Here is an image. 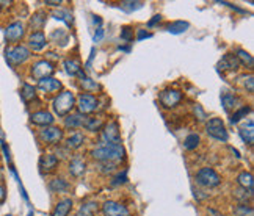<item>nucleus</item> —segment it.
Listing matches in <instances>:
<instances>
[{"mask_svg": "<svg viewBox=\"0 0 254 216\" xmlns=\"http://www.w3.org/2000/svg\"><path fill=\"white\" fill-rule=\"evenodd\" d=\"M5 197H6V190L3 185H0V202H3Z\"/></svg>", "mask_w": 254, "mask_h": 216, "instance_id": "49530a36", "label": "nucleus"}, {"mask_svg": "<svg viewBox=\"0 0 254 216\" xmlns=\"http://www.w3.org/2000/svg\"><path fill=\"white\" fill-rule=\"evenodd\" d=\"M195 115L198 113V116H200V118H198V119H200V121H205V118H207V116H205V113H204V111H203V108L200 107V105H195Z\"/></svg>", "mask_w": 254, "mask_h": 216, "instance_id": "79ce46f5", "label": "nucleus"}, {"mask_svg": "<svg viewBox=\"0 0 254 216\" xmlns=\"http://www.w3.org/2000/svg\"><path fill=\"white\" fill-rule=\"evenodd\" d=\"M53 18L57 19V21L66 22L68 25H71V24H73V16H71V13L68 10H58V11H55L53 13Z\"/></svg>", "mask_w": 254, "mask_h": 216, "instance_id": "72a5a7b5", "label": "nucleus"}, {"mask_svg": "<svg viewBox=\"0 0 254 216\" xmlns=\"http://www.w3.org/2000/svg\"><path fill=\"white\" fill-rule=\"evenodd\" d=\"M102 140L105 141V144H121V133L118 121H110L108 124L104 125Z\"/></svg>", "mask_w": 254, "mask_h": 216, "instance_id": "0eeeda50", "label": "nucleus"}, {"mask_svg": "<svg viewBox=\"0 0 254 216\" xmlns=\"http://www.w3.org/2000/svg\"><path fill=\"white\" fill-rule=\"evenodd\" d=\"M102 213H104V216H129L127 207L116 201H107L102 205Z\"/></svg>", "mask_w": 254, "mask_h": 216, "instance_id": "9b49d317", "label": "nucleus"}, {"mask_svg": "<svg viewBox=\"0 0 254 216\" xmlns=\"http://www.w3.org/2000/svg\"><path fill=\"white\" fill-rule=\"evenodd\" d=\"M49 187L55 193H65V191L69 190V183L65 179H53Z\"/></svg>", "mask_w": 254, "mask_h": 216, "instance_id": "c756f323", "label": "nucleus"}, {"mask_svg": "<svg viewBox=\"0 0 254 216\" xmlns=\"http://www.w3.org/2000/svg\"><path fill=\"white\" fill-rule=\"evenodd\" d=\"M52 107H53L55 115H58L60 118L69 115L71 111H73V108L76 107V97H74V94L71 93V91H63V93H60L57 97L53 99Z\"/></svg>", "mask_w": 254, "mask_h": 216, "instance_id": "f03ea898", "label": "nucleus"}, {"mask_svg": "<svg viewBox=\"0 0 254 216\" xmlns=\"http://www.w3.org/2000/svg\"><path fill=\"white\" fill-rule=\"evenodd\" d=\"M58 166V157L53 154H44L39 158V168H41V172H53Z\"/></svg>", "mask_w": 254, "mask_h": 216, "instance_id": "4468645a", "label": "nucleus"}, {"mask_svg": "<svg viewBox=\"0 0 254 216\" xmlns=\"http://www.w3.org/2000/svg\"><path fill=\"white\" fill-rule=\"evenodd\" d=\"M188 22H184V21H176V22H173L168 25V31L173 35H180V33H184V31L188 28Z\"/></svg>", "mask_w": 254, "mask_h": 216, "instance_id": "7c9ffc66", "label": "nucleus"}, {"mask_svg": "<svg viewBox=\"0 0 254 216\" xmlns=\"http://www.w3.org/2000/svg\"><path fill=\"white\" fill-rule=\"evenodd\" d=\"M46 44H47V41H46V35L43 31H33L28 38V46L33 50H43Z\"/></svg>", "mask_w": 254, "mask_h": 216, "instance_id": "f3484780", "label": "nucleus"}, {"mask_svg": "<svg viewBox=\"0 0 254 216\" xmlns=\"http://www.w3.org/2000/svg\"><path fill=\"white\" fill-rule=\"evenodd\" d=\"M65 68H66V72H68L69 75H77L78 72L82 71L80 61L76 60V58H68V60H65Z\"/></svg>", "mask_w": 254, "mask_h": 216, "instance_id": "bb28decb", "label": "nucleus"}, {"mask_svg": "<svg viewBox=\"0 0 254 216\" xmlns=\"http://www.w3.org/2000/svg\"><path fill=\"white\" fill-rule=\"evenodd\" d=\"M235 215L237 216H253V207L247 204H240L235 207Z\"/></svg>", "mask_w": 254, "mask_h": 216, "instance_id": "e433bc0d", "label": "nucleus"}, {"mask_svg": "<svg viewBox=\"0 0 254 216\" xmlns=\"http://www.w3.org/2000/svg\"><path fill=\"white\" fill-rule=\"evenodd\" d=\"M205 132H207V135L210 138L217 140V141H223L226 143L229 135H228V130L225 127V122L221 121L220 118H212L209 119V122L205 124Z\"/></svg>", "mask_w": 254, "mask_h": 216, "instance_id": "20e7f679", "label": "nucleus"}, {"mask_svg": "<svg viewBox=\"0 0 254 216\" xmlns=\"http://www.w3.org/2000/svg\"><path fill=\"white\" fill-rule=\"evenodd\" d=\"M85 118L82 115H69L65 119V125L68 129H78V127H83Z\"/></svg>", "mask_w": 254, "mask_h": 216, "instance_id": "5701e85b", "label": "nucleus"}, {"mask_svg": "<svg viewBox=\"0 0 254 216\" xmlns=\"http://www.w3.org/2000/svg\"><path fill=\"white\" fill-rule=\"evenodd\" d=\"M46 5H51V6H58V5H61V2H51V0H47Z\"/></svg>", "mask_w": 254, "mask_h": 216, "instance_id": "09e8293b", "label": "nucleus"}, {"mask_svg": "<svg viewBox=\"0 0 254 216\" xmlns=\"http://www.w3.org/2000/svg\"><path fill=\"white\" fill-rule=\"evenodd\" d=\"M83 127L90 132H98L104 127V122H102V119H99V118H85Z\"/></svg>", "mask_w": 254, "mask_h": 216, "instance_id": "b1692460", "label": "nucleus"}, {"mask_svg": "<svg viewBox=\"0 0 254 216\" xmlns=\"http://www.w3.org/2000/svg\"><path fill=\"white\" fill-rule=\"evenodd\" d=\"M237 182H239V185L247 190V191H251L253 193V187H254V180H253V174L251 172H247L243 171L239 174V177H237Z\"/></svg>", "mask_w": 254, "mask_h": 216, "instance_id": "4be33fe9", "label": "nucleus"}, {"mask_svg": "<svg viewBox=\"0 0 254 216\" xmlns=\"http://www.w3.org/2000/svg\"><path fill=\"white\" fill-rule=\"evenodd\" d=\"M27 216H33V212H28V215Z\"/></svg>", "mask_w": 254, "mask_h": 216, "instance_id": "603ef678", "label": "nucleus"}, {"mask_svg": "<svg viewBox=\"0 0 254 216\" xmlns=\"http://www.w3.org/2000/svg\"><path fill=\"white\" fill-rule=\"evenodd\" d=\"M116 168H118V163H113V162H105V163H101V168H99V171L102 174H112L116 171Z\"/></svg>", "mask_w": 254, "mask_h": 216, "instance_id": "4c0bfd02", "label": "nucleus"}, {"mask_svg": "<svg viewBox=\"0 0 254 216\" xmlns=\"http://www.w3.org/2000/svg\"><path fill=\"white\" fill-rule=\"evenodd\" d=\"M237 60H239V63L240 65H243V66H247V68H250V69H253V66H254V60H253V57L251 55L247 52V50H243V49H239L237 50Z\"/></svg>", "mask_w": 254, "mask_h": 216, "instance_id": "a878e982", "label": "nucleus"}, {"mask_svg": "<svg viewBox=\"0 0 254 216\" xmlns=\"http://www.w3.org/2000/svg\"><path fill=\"white\" fill-rule=\"evenodd\" d=\"M39 140L46 144H55L60 143L63 140V130L58 129V127H44L43 130H39Z\"/></svg>", "mask_w": 254, "mask_h": 216, "instance_id": "9d476101", "label": "nucleus"}, {"mask_svg": "<svg viewBox=\"0 0 254 216\" xmlns=\"http://www.w3.org/2000/svg\"><path fill=\"white\" fill-rule=\"evenodd\" d=\"M24 33H25V28L22 22H13L5 28V38L8 43H18Z\"/></svg>", "mask_w": 254, "mask_h": 216, "instance_id": "f8f14e48", "label": "nucleus"}, {"mask_svg": "<svg viewBox=\"0 0 254 216\" xmlns=\"http://www.w3.org/2000/svg\"><path fill=\"white\" fill-rule=\"evenodd\" d=\"M160 19H162L160 16H154V19H151V21L148 22V25H149V27H152V25H155L157 22H160Z\"/></svg>", "mask_w": 254, "mask_h": 216, "instance_id": "de8ad7c7", "label": "nucleus"}, {"mask_svg": "<svg viewBox=\"0 0 254 216\" xmlns=\"http://www.w3.org/2000/svg\"><path fill=\"white\" fill-rule=\"evenodd\" d=\"M240 137L242 140L250 144V146H253V141H254V125H253V119H250L248 122H243L240 125Z\"/></svg>", "mask_w": 254, "mask_h": 216, "instance_id": "6ab92c4d", "label": "nucleus"}, {"mask_svg": "<svg viewBox=\"0 0 254 216\" xmlns=\"http://www.w3.org/2000/svg\"><path fill=\"white\" fill-rule=\"evenodd\" d=\"M145 38H152V35H151V33H146L145 30H138V35H137V39H138V41H141V39H145Z\"/></svg>", "mask_w": 254, "mask_h": 216, "instance_id": "a18cd8bd", "label": "nucleus"}, {"mask_svg": "<svg viewBox=\"0 0 254 216\" xmlns=\"http://www.w3.org/2000/svg\"><path fill=\"white\" fill-rule=\"evenodd\" d=\"M141 2H123V6L126 8V10H138V8H141Z\"/></svg>", "mask_w": 254, "mask_h": 216, "instance_id": "a19ab883", "label": "nucleus"}, {"mask_svg": "<svg viewBox=\"0 0 254 216\" xmlns=\"http://www.w3.org/2000/svg\"><path fill=\"white\" fill-rule=\"evenodd\" d=\"M85 138H83V135L82 133H74V135H71V137L66 140V147L68 149H78L83 144Z\"/></svg>", "mask_w": 254, "mask_h": 216, "instance_id": "cd10ccee", "label": "nucleus"}, {"mask_svg": "<svg viewBox=\"0 0 254 216\" xmlns=\"http://www.w3.org/2000/svg\"><path fill=\"white\" fill-rule=\"evenodd\" d=\"M221 103H223V108L229 113V111H232V110L237 108V105L240 103V100H239L237 96H234L231 93H225L223 96H221Z\"/></svg>", "mask_w": 254, "mask_h": 216, "instance_id": "aec40b11", "label": "nucleus"}, {"mask_svg": "<svg viewBox=\"0 0 254 216\" xmlns=\"http://www.w3.org/2000/svg\"><path fill=\"white\" fill-rule=\"evenodd\" d=\"M195 180L198 185L205 187V188H215L221 183V177L212 168H201V169L195 174Z\"/></svg>", "mask_w": 254, "mask_h": 216, "instance_id": "7ed1b4c3", "label": "nucleus"}, {"mask_svg": "<svg viewBox=\"0 0 254 216\" xmlns=\"http://www.w3.org/2000/svg\"><path fill=\"white\" fill-rule=\"evenodd\" d=\"M53 65L51 61H47V60H39L36 61L33 66H31V75H33L38 82L39 80H43V78H47V77H51L53 74Z\"/></svg>", "mask_w": 254, "mask_h": 216, "instance_id": "6e6552de", "label": "nucleus"}, {"mask_svg": "<svg viewBox=\"0 0 254 216\" xmlns=\"http://www.w3.org/2000/svg\"><path fill=\"white\" fill-rule=\"evenodd\" d=\"M158 100L165 108H174L178 107L182 100V93L178 90H165L158 96Z\"/></svg>", "mask_w": 254, "mask_h": 216, "instance_id": "1a4fd4ad", "label": "nucleus"}, {"mask_svg": "<svg viewBox=\"0 0 254 216\" xmlns=\"http://www.w3.org/2000/svg\"><path fill=\"white\" fill-rule=\"evenodd\" d=\"M91 155L94 160H98L101 163H105V162L118 163L126 158V150L121 144H102L101 147L94 149L91 152Z\"/></svg>", "mask_w": 254, "mask_h": 216, "instance_id": "f257e3e1", "label": "nucleus"}, {"mask_svg": "<svg viewBox=\"0 0 254 216\" xmlns=\"http://www.w3.org/2000/svg\"><path fill=\"white\" fill-rule=\"evenodd\" d=\"M38 90H41L43 93H57L61 90V82L53 77H47L38 82Z\"/></svg>", "mask_w": 254, "mask_h": 216, "instance_id": "2eb2a0df", "label": "nucleus"}, {"mask_svg": "<svg viewBox=\"0 0 254 216\" xmlns=\"http://www.w3.org/2000/svg\"><path fill=\"white\" fill-rule=\"evenodd\" d=\"M102 38H104V28L99 27V28H98V31H96V35H94V43L101 41Z\"/></svg>", "mask_w": 254, "mask_h": 216, "instance_id": "c03bdc74", "label": "nucleus"}, {"mask_svg": "<svg viewBox=\"0 0 254 216\" xmlns=\"http://www.w3.org/2000/svg\"><path fill=\"white\" fill-rule=\"evenodd\" d=\"M71 209H73V199L65 197L57 202V205H55V209L52 212V216H68Z\"/></svg>", "mask_w": 254, "mask_h": 216, "instance_id": "a211bd4d", "label": "nucleus"}, {"mask_svg": "<svg viewBox=\"0 0 254 216\" xmlns=\"http://www.w3.org/2000/svg\"><path fill=\"white\" fill-rule=\"evenodd\" d=\"M93 22H94V24H98V25H101V24H102V19L99 18V16H94V19H93Z\"/></svg>", "mask_w": 254, "mask_h": 216, "instance_id": "8fccbe9b", "label": "nucleus"}, {"mask_svg": "<svg viewBox=\"0 0 254 216\" xmlns=\"http://www.w3.org/2000/svg\"><path fill=\"white\" fill-rule=\"evenodd\" d=\"M247 82H245V86L248 88V93H253L254 91V80H253V75H248V78H245Z\"/></svg>", "mask_w": 254, "mask_h": 216, "instance_id": "37998d69", "label": "nucleus"}, {"mask_svg": "<svg viewBox=\"0 0 254 216\" xmlns=\"http://www.w3.org/2000/svg\"><path fill=\"white\" fill-rule=\"evenodd\" d=\"M21 96H22V99L25 100V102L35 100L36 99V88L28 85V83H24L22 85V90H21Z\"/></svg>", "mask_w": 254, "mask_h": 216, "instance_id": "393cba45", "label": "nucleus"}, {"mask_svg": "<svg viewBox=\"0 0 254 216\" xmlns=\"http://www.w3.org/2000/svg\"><path fill=\"white\" fill-rule=\"evenodd\" d=\"M69 172L74 175V177H80V175H83L85 172V162L82 158H74V160H71V163H69Z\"/></svg>", "mask_w": 254, "mask_h": 216, "instance_id": "412c9836", "label": "nucleus"}, {"mask_svg": "<svg viewBox=\"0 0 254 216\" xmlns=\"http://www.w3.org/2000/svg\"><path fill=\"white\" fill-rule=\"evenodd\" d=\"M44 22H46V19L43 18V13H36L33 16V19H31L30 25H31V28H33V30L39 31V30H41V27L44 25Z\"/></svg>", "mask_w": 254, "mask_h": 216, "instance_id": "f704fd0d", "label": "nucleus"}, {"mask_svg": "<svg viewBox=\"0 0 254 216\" xmlns=\"http://www.w3.org/2000/svg\"><path fill=\"white\" fill-rule=\"evenodd\" d=\"M240 66L239 60H237L235 55L232 53H226L223 58H221V61L218 63V69L221 71H237Z\"/></svg>", "mask_w": 254, "mask_h": 216, "instance_id": "dca6fc26", "label": "nucleus"}, {"mask_svg": "<svg viewBox=\"0 0 254 216\" xmlns=\"http://www.w3.org/2000/svg\"><path fill=\"white\" fill-rule=\"evenodd\" d=\"M30 121H31V124L39 125V127H51L55 121V118L52 113H49V111L39 110V111H35V113L30 116Z\"/></svg>", "mask_w": 254, "mask_h": 216, "instance_id": "ddd939ff", "label": "nucleus"}, {"mask_svg": "<svg viewBox=\"0 0 254 216\" xmlns=\"http://www.w3.org/2000/svg\"><path fill=\"white\" fill-rule=\"evenodd\" d=\"M98 213V204L96 202H86L80 207L77 212V216H94Z\"/></svg>", "mask_w": 254, "mask_h": 216, "instance_id": "c85d7f7f", "label": "nucleus"}, {"mask_svg": "<svg viewBox=\"0 0 254 216\" xmlns=\"http://www.w3.org/2000/svg\"><path fill=\"white\" fill-rule=\"evenodd\" d=\"M120 50H124V52H127V50H129V47H127V46H123V47H120Z\"/></svg>", "mask_w": 254, "mask_h": 216, "instance_id": "3c124183", "label": "nucleus"}, {"mask_svg": "<svg viewBox=\"0 0 254 216\" xmlns=\"http://www.w3.org/2000/svg\"><path fill=\"white\" fill-rule=\"evenodd\" d=\"M127 182V171L123 169L121 172H118L115 177L112 179V182H110V185L112 187H118V185H124V183Z\"/></svg>", "mask_w": 254, "mask_h": 216, "instance_id": "c9c22d12", "label": "nucleus"}, {"mask_svg": "<svg viewBox=\"0 0 254 216\" xmlns=\"http://www.w3.org/2000/svg\"><path fill=\"white\" fill-rule=\"evenodd\" d=\"M251 111V108L250 107H242V108H239V110H235L234 113H232V116H231V122L232 124H237L240 121V119H243V118H247V115Z\"/></svg>", "mask_w": 254, "mask_h": 216, "instance_id": "473e14b6", "label": "nucleus"}, {"mask_svg": "<svg viewBox=\"0 0 254 216\" xmlns=\"http://www.w3.org/2000/svg\"><path fill=\"white\" fill-rule=\"evenodd\" d=\"M82 86L85 88V90H96V88H99V85H96L94 82H91V80L86 78V77L82 80Z\"/></svg>", "mask_w": 254, "mask_h": 216, "instance_id": "ea45409f", "label": "nucleus"}, {"mask_svg": "<svg viewBox=\"0 0 254 216\" xmlns=\"http://www.w3.org/2000/svg\"><path fill=\"white\" fill-rule=\"evenodd\" d=\"M200 141H201L200 135H198V133H190L188 137L185 138V141H184V147L187 150H193V149H196L198 146H200Z\"/></svg>", "mask_w": 254, "mask_h": 216, "instance_id": "2f4dec72", "label": "nucleus"}, {"mask_svg": "<svg viewBox=\"0 0 254 216\" xmlns=\"http://www.w3.org/2000/svg\"><path fill=\"white\" fill-rule=\"evenodd\" d=\"M121 39H124V41H133V30L130 27H124L121 30Z\"/></svg>", "mask_w": 254, "mask_h": 216, "instance_id": "58836bf2", "label": "nucleus"}, {"mask_svg": "<svg viewBox=\"0 0 254 216\" xmlns=\"http://www.w3.org/2000/svg\"><path fill=\"white\" fill-rule=\"evenodd\" d=\"M6 61L13 66H19L30 58V50L25 46H13L5 50Z\"/></svg>", "mask_w": 254, "mask_h": 216, "instance_id": "39448f33", "label": "nucleus"}, {"mask_svg": "<svg viewBox=\"0 0 254 216\" xmlns=\"http://www.w3.org/2000/svg\"><path fill=\"white\" fill-rule=\"evenodd\" d=\"M98 105L99 102L93 94H80L77 99V110H78V115L82 116L94 113V111L98 110Z\"/></svg>", "mask_w": 254, "mask_h": 216, "instance_id": "423d86ee", "label": "nucleus"}, {"mask_svg": "<svg viewBox=\"0 0 254 216\" xmlns=\"http://www.w3.org/2000/svg\"><path fill=\"white\" fill-rule=\"evenodd\" d=\"M6 216H11V215H6Z\"/></svg>", "mask_w": 254, "mask_h": 216, "instance_id": "864d4df0", "label": "nucleus"}]
</instances>
